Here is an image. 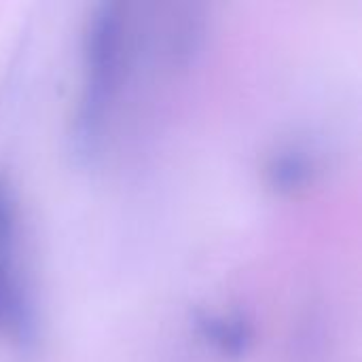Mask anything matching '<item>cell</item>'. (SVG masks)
Returning a JSON list of instances; mask_svg holds the SVG:
<instances>
[{"instance_id":"cell-1","label":"cell","mask_w":362,"mask_h":362,"mask_svg":"<svg viewBox=\"0 0 362 362\" xmlns=\"http://www.w3.org/2000/svg\"><path fill=\"white\" fill-rule=\"evenodd\" d=\"M125 53L121 4L100 2L91 8L81 40V91L70 125V151L81 165L102 155L106 123L119 91Z\"/></svg>"},{"instance_id":"cell-2","label":"cell","mask_w":362,"mask_h":362,"mask_svg":"<svg viewBox=\"0 0 362 362\" xmlns=\"http://www.w3.org/2000/svg\"><path fill=\"white\" fill-rule=\"evenodd\" d=\"M318 157L303 144H284L265 163V180L280 195L308 191L318 178Z\"/></svg>"},{"instance_id":"cell-3","label":"cell","mask_w":362,"mask_h":362,"mask_svg":"<svg viewBox=\"0 0 362 362\" xmlns=\"http://www.w3.org/2000/svg\"><path fill=\"white\" fill-rule=\"evenodd\" d=\"M193 327L202 341L229 358L244 356L255 341V329L242 314L202 312L195 316Z\"/></svg>"},{"instance_id":"cell-4","label":"cell","mask_w":362,"mask_h":362,"mask_svg":"<svg viewBox=\"0 0 362 362\" xmlns=\"http://www.w3.org/2000/svg\"><path fill=\"white\" fill-rule=\"evenodd\" d=\"M0 272L17 267V206L11 187L0 178Z\"/></svg>"}]
</instances>
